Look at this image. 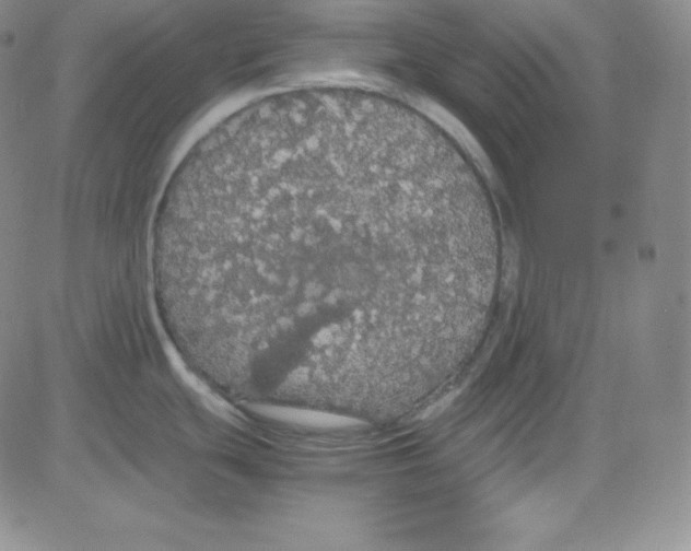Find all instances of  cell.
I'll list each match as a JSON object with an SVG mask.
<instances>
[{"label": "cell", "instance_id": "1", "mask_svg": "<svg viewBox=\"0 0 691 551\" xmlns=\"http://www.w3.org/2000/svg\"><path fill=\"white\" fill-rule=\"evenodd\" d=\"M461 209L445 140L415 109L358 87L271 93L189 153L164 285L187 319L260 361L368 353L457 277Z\"/></svg>", "mask_w": 691, "mask_h": 551}]
</instances>
